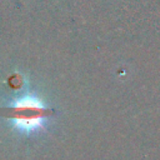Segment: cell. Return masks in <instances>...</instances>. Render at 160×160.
Instances as JSON below:
<instances>
[{
  "label": "cell",
  "instance_id": "6da1fadb",
  "mask_svg": "<svg viewBox=\"0 0 160 160\" xmlns=\"http://www.w3.org/2000/svg\"><path fill=\"white\" fill-rule=\"evenodd\" d=\"M16 124L25 129L38 128L42 120V105L36 99H24L15 106Z\"/></svg>",
  "mask_w": 160,
  "mask_h": 160
}]
</instances>
